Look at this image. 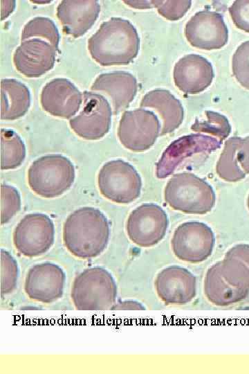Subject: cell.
I'll return each instance as SVG.
<instances>
[{
    "label": "cell",
    "instance_id": "obj_6",
    "mask_svg": "<svg viewBox=\"0 0 249 374\" xmlns=\"http://www.w3.org/2000/svg\"><path fill=\"white\" fill-rule=\"evenodd\" d=\"M97 183L101 195L117 204H130L140 195L142 179L135 168L122 159L109 161L100 168Z\"/></svg>",
    "mask_w": 249,
    "mask_h": 374
},
{
    "label": "cell",
    "instance_id": "obj_14",
    "mask_svg": "<svg viewBox=\"0 0 249 374\" xmlns=\"http://www.w3.org/2000/svg\"><path fill=\"white\" fill-rule=\"evenodd\" d=\"M154 287L158 296L166 305H185L196 294V277L186 268L176 265L160 271L155 278Z\"/></svg>",
    "mask_w": 249,
    "mask_h": 374
},
{
    "label": "cell",
    "instance_id": "obj_32",
    "mask_svg": "<svg viewBox=\"0 0 249 374\" xmlns=\"http://www.w3.org/2000/svg\"><path fill=\"white\" fill-rule=\"evenodd\" d=\"M191 1H159L158 13L169 21H176L184 16L190 9Z\"/></svg>",
    "mask_w": 249,
    "mask_h": 374
},
{
    "label": "cell",
    "instance_id": "obj_13",
    "mask_svg": "<svg viewBox=\"0 0 249 374\" xmlns=\"http://www.w3.org/2000/svg\"><path fill=\"white\" fill-rule=\"evenodd\" d=\"M65 281L66 274L59 266L44 262L35 265L28 270L24 290L30 299L50 303L62 297Z\"/></svg>",
    "mask_w": 249,
    "mask_h": 374
},
{
    "label": "cell",
    "instance_id": "obj_25",
    "mask_svg": "<svg viewBox=\"0 0 249 374\" xmlns=\"http://www.w3.org/2000/svg\"><path fill=\"white\" fill-rule=\"evenodd\" d=\"M239 136L229 138L224 144L216 166L219 178L228 182H237L243 179L246 173L239 163L237 152L241 140Z\"/></svg>",
    "mask_w": 249,
    "mask_h": 374
},
{
    "label": "cell",
    "instance_id": "obj_16",
    "mask_svg": "<svg viewBox=\"0 0 249 374\" xmlns=\"http://www.w3.org/2000/svg\"><path fill=\"white\" fill-rule=\"evenodd\" d=\"M57 49L48 42L33 38L21 42L13 54L15 69L27 78H38L54 66Z\"/></svg>",
    "mask_w": 249,
    "mask_h": 374
},
{
    "label": "cell",
    "instance_id": "obj_24",
    "mask_svg": "<svg viewBox=\"0 0 249 374\" xmlns=\"http://www.w3.org/2000/svg\"><path fill=\"white\" fill-rule=\"evenodd\" d=\"M225 278L236 287L249 289V244L231 247L220 261Z\"/></svg>",
    "mask_w": 249,
    "mask_h": 374
},
{
    "label": "cell",
    "instance_id": "obj_26",
    "mask_svg": "<svg viewBox=\"0 0 249 374\" xmlns=\"http://www.w3.org/2000/svg\"><path fill=\"white\" fill-rule=\"evenodd\" d=\"M26 146L13 130H1V169L12 170L20 166L26 158Z\"/></svg>",
    "mask_w": 249,
    "mask_h": 374
},
{
    "label": "cell",
    "instance_id": "obj_35",
    "mask_svg": "<svg viewBox=\"0 0 249 374\" xmlns=\"http://www.w3.org/2000/svg\"><path fill=\"white\" fill-rule=\"evenodd\" d=\"M111 310H145V307L138 301L127 300L115 304Z\"/></svg>",
    "mask_w": 249,
    "mask_h": 374
},
{
    "label": "cell",
    "instance_id": "obj_23",
    "mask_svg": "<svg viewBox=\"0 0 249 374\" xmlns=\"http://www.w3.org/2000/svg\"><path fill=\"white\" fill-rule=\"evenodd\" d=\"M30 92L24 83L13 78L1 80V119L14 121L24 116L30 106Z\"/></svg>",
    "mask_w": 249,
    "mask_h": 374
},
{
    "label": "cell",
    "instance_id": "obj_7",
    "mask_svg": "<svg viewBox=\"0 0 249 374\" xmlns=\"http://www.w3.org/2000/svg\"><path fill=\"white\" fill-rule=\"evenodd\" d=\"M215 245V236L206 224L190 221L181 224L174 231L171 247L180 260L199 263L207 260Z\"/></svg>",
    "mask_w": 249,
    "mask_h": 374
},
{
    "label": "cell",
    "instance_id": "obj_2",
    "mask_svg": "<svg viewBox=\"0 0 249 374\" xmlns=\"http://www.w3.org/2000/svg\"><path fill=\"white\" fill-rule=\"evenodd\" d=\"M87 47L91 57L101 66L127 64L138 54L140 37L129 20L111 17L91 36Z\"/></svg>",
    "mask_w": 249,
    "mask_h": 374
},
{
    "label": "cell",
    "instance_id": "obj_28",
    "mask_svg": "<svg viewBox=\"0 0 249 374\" xmlns=\"http://www.w3.org/2000/svg\"><path fill=\"white\" fill-rule=\"evenodd\" d=\"M205 118L196 119L191 126V130L199 132L210 134L223 141L231 132V126L228 118L223 114L213 111H205Z\"/></svg>",
    "mask_w": 249,
    "mask_h": 374
},
{
    "label": "cell",
    "instance_id": "obj_27",
    "mask_svg": "<svg viewBox=\"0 0 249 374\" xmlns=\"http://www.w3.org/2000/svg\"><path fill=\"white\" fill-rule=\"evenodd\" d=\"M37 37L44 39L58 51L60 36L57 26L50 19L36 17L24 25L21 33V42Z\"/></svg>",
    "mask_w": 249,
    "mask_h": 374
},
{
    "label": "cell",
    "instance_id": "obj_37",
    "mask_svg": "<svg viewBox=\"0 0 249 374\" xmlns=\"http://www.w3.org/2000/svg\"><path fill=\"white\" fill-rule=\"evenodd\" d=\"M246 204H247L248 209L249 211V194L247 197Z\"/></svg>",
    "mask_w": 249,
    "mask_h": 374
},
{
    "label": "cell",
    "instance_id": "obj_5",
    "mask_svg": "<svg viewBox=\"0 0 249 374\" xmlns=\"http://www.w3.org/2000/svg\"><path fill=\"white\" fill-rule=\"evenodd\" d=\"M117 297V286L105 269L95 267L85 269L74 280L71 299L80 310L111 309Z\"/></svg>",
    "mask_w": 249,
    "mask_h": 374
},
{
    "label": "cell",
    "instance_id": "obj_30",
    "mask_svg": "<svg viewBox=\"0 0 249 374\" xmlns=\"http://www.w3.org/2000/svg\"><path fill=\"white\" fill-rule=\"evenodd\" d=\"M232 71L240 85L249 90V40L241 43L233 54Z\"/></svg>",
    "mask_w": 249,
    "mask_h": 374
},
{
    "label": "cell",
    "instance_id": "obj_9",
    "mask_svg": "<svg viewBox=\"0 0 249 374\" xmlns=\"http://www.w3.org/2000/svg\"><path fill=\"white\" fill-rule=\"evenodd\" d=\"M12 240L15 249L21 255L29 258L39 256L54 243V224L46 214H27L15 227Z\"/></svg>",
    "mask_w": 249,
    "mask_h": 374
},
{
    "label": "cell",
    "instance_id": "obj_20",
    "mask_svg": "<svg viewBox=\"0 0 249 374\" xmlns=\"http://www.w3.org/2000/svg\"><path fill=\"white\" fill-rule=\"evenodd\" d=\"M100 12L96 0L62 1L57 7V17L65 34L77 38L95 24Z\"/></svg>",
    "mask_w": 249,
    "mask_h": 374
},
{
    "label": "cell",
    "instance_id": "obj_21",
    "mask_svg": "<svg viewBox=\"0 0 249 374\" xmlns=\"http://www.w3.org/2000/svg\"><path fill=\"white\" fill-rule=\"evenodd\" d=\"M140 106L151 109L159 117L160 136L173 132L183 123V107L168 90L156 89L147 92L142 97Z\"/></svg>",
    "mask_w": 249,
    "mask_h": 374
},
{
    "label": "cell",
    "instance_id": "obj_34",
    "mask_svg": "<svg viewBox=\"0 0 249 374\" xmlns=\"http://www.w3.org/2000/svg\"><path fill=\"white\" fill-rule=\"evenodd\" d=\"M237 157L242 170L246 174H249V135L243 139H241L238 148Z\"/></svg>",
    "mask_w": 249,
    "mask_h": 374
},
{
    "label": "cell",
    "instance_id": "obj_12",
    "mask_svg": "<svg viewBox=\"0 0 249 374\" xmlns=\"http://www.w3.org/2000/svg\"><path fill=\"white\" fill-rule=\"evenodd\" d=\"M185 36L192 46L210 51L228 43V30L220 13L204 10L195 13L186 23Z\"/></svg>",
    "mask_w": 249,
    "mask_h": 374
},
{
    "label": "cell",
    "instance_id": "obj_29",
    "mask_svg": "<svg viewBox=\"0 0 249 374\" xmlns=\"http://www.w3.org/2000/svg\"><path fill=\"white\" fill-rule=\"evenodd\" d=\"M19 276L16 260L7 251L1 249V296L12 292Z\"/></svg>",
    "mask_w": 249,
    "mask_h": 374
},
{
    "label": "cell",
    "instance_id": "obj_11",
    "mask_svg": "<svg viewBox=\"0 0 249 374\" xmlns=\"http://www.w3.org/2000/svg\"><path fill=\"white\" fill-rule=\"evenodd\" d=\"M112 109L102 95L91 91L83 92L81 112L69 121L72 130L86 140H98L109 131Z\"/></svg>",
    "mask_w": 249,
    "mask_h": 374
},
{
    "label": "cell",
    "instance_id": "obj_1",
    "mask_svg": "<svg viewBox=\"0 0 249 374\" xmlns=\"http://www.w3.org/2000/svg\"><path fill=\"white\" fill-rule=\"evenodd\" d=\"M110 236V226L99 209L84 206L76 209L63 225V242L66 249L81 259L100 256L106 249Z\"/></svg>",
    "mask_w": 249,
    "mask_h": 374
},
{
    "label": "cell",
    "instance_id": "obj_31",
    "mask_svg": "<svg viewBox=\"0 0 249 374\" xmlns=\"http://www.w3.org/2000/svg\"><path fill=\"white\" fill-rule=\"evenodd\" d=\"M19 191L8 184L1 185V224L8 223L21 209Z\"/></svg>",
    "mask_w": 249,
    "mask_h": 374
},
{
    "label": "cell",
    "instance_id": "obj_4",
    "mask_svg": "<svg viewBox=\"0 0 249 374\" xmlns=\"http://www.w3.org/2000/svg\"><path fill=\"white\" fill-rule=\"evenodd\" d=\"M75 177L73 163L61 154H48L34 161L28 170V184L37 195L55 198L67 191Z\"/></svg>",
    "mask_w": 249,
    "mask_h": 374
},
{
    "label": "cell",
    "instance_id": "obj_18",
    "mask_svg": "<svg viewBox=\"0 0 249 374\" xmlns=\"http://www.w3.org/2000/svg\"><path fill=\"white\" fill-rule=\"evenodd\" d=\"M211 63L196 54H188L175 64L173 78L176 87L185 93L196 94L206 89L214 78Z\"/></svg>",
    "mask_w": 249,
    "mask_h": 374
},
{
    "label": "cell",
    "instance_id": "obj_8",
    "mask_svg": "<svg viewBox=\"0 0 249 374\" xmlns=\"http://www.w3.org/2000/svg\"><path fill=\"white\" fill-rule=\"evenodd\" d=\"M160 133L159 118L152 111L144 108L125 111L120 120L117 132L120 143L135 152L149 150Z\"/></svg>",
    "mask_w": 249,
    "mask_h": 374
},
{
    "label": "cell",
    "instance_id": "obj_17",
    "mask_svg": "<svg viewBox=\"0 0 249 374\" xmlns=\"http://www.w3.org/2000/svg\"><path fill=\"white\" fill-rule=\"evenodd\" d=\"M222 141L203 134H190L172 142L164 151L156 164V176L167 177L185 158L197 152H212L220 148Z\"/></svg>",
    "mask_w": 249,
    "mask_h": 374
},
{
    "label": "cell",
    "instance_id": "obj_19",
    "mask_svg": "<svg viewBox=\"0 0 249 374\" xmlns=\"http://www.w3.org/2000/svg\"><path fill=\"white\" fill-rule=\"evenodd\" d=\"M138 89L136 78L126 71H113L99 75L91 90L104 94L113 107V114L127 109L133 101Z\"/></svg>",
    "mask_w": 249,
    "mask_h": 374
},
{
    "label": "cell",
    "instance_id": "obj_3",
    "mask_svg": "<svg viewBox=\"0 0 249 374\" xmlns=\"http://www.w3.org/2000/svg\"><path fill=\"white\" fill-rule=\"evenodd\" d=\"M164 198L174 210L193 215L209 213L216 202L212 186L191 172L173 175L165 187Z\"/></svg>",
    "mask_w": 249,
    "mask_h": 374
},
{
    "label": "cell",
    "instance_id": "obj_15",
    "mask_svg": "<svg viewBox=\"0 0 249 374\" xmlns=\"http://www.w3.org/2000/svg\"><path fill=\"white\" fill-rule=\"evenodd\" d=\"M83 95L69 80L57 78L47 82L42 89L40 103L50 115L70 118L80 109Z\"/></svg>",
    "mask_w": 249,
    "mask_h": 374
},
{
    "label": "cell",
    "instance_id": "obj_22",
    "mask_svg": "<svg viewBox=\"0 0 249 374\" xmlns=\"http://www.w3.org/2000/svg\"><path fill=\"white\" fill-rule=\"evenodd\" d=\"M203 292L207 299L216 306H227L246 298L248 290L232 285L223 276L220 261L210 267L203 281Z\"/></svg>",
    "mask_w": 249,
    "mask_h": 374
},
{
    "label": "cell",
    "instance_id": "obj_33",
    "mask_svg": "<svg viewBox=\"0 0 249 374\" xmlns=\"http://www.w3.org/2000/svg\"><path fill=\"white\" fill-rule=\"evenodd\" d=\"M228 11L236 27L249 33V0L234 1Z\"/></svg>",
    "mask_w": 249,
    "mask_h": 374
},
{
    "label": "cell",
    "instance_id": "obj_36",
    "mask_svg": "<svg viewBox=\"0 0 249 374\" xmlns=\"http://www.w3.org/2000/svg\"><path fill=\"white\" fill-rule=\"evenodd\" d=\"M124 2L132 8L138 9L157 8L159 3V1H124Z\"/></svg>",
    "mask_w": 249,
    "mask_h": 374
},
{
    "label": "cell",
    "instance_id": "obj_10",
    "mask_svg": "<svg viewBox=\"0 0 249 374\" xmlns=\"http://www.w3.org/2000/svg\"><path fill=\"white\" fill-rule=\"evenodd\" d=\"M169 226L165 211L153 203L143 204L129 214L126 222L129 239L140 247H151L165 237Z\"/></svg>",
    "mask_w": 249,
    "mask_h": 374
}]
</instances>
